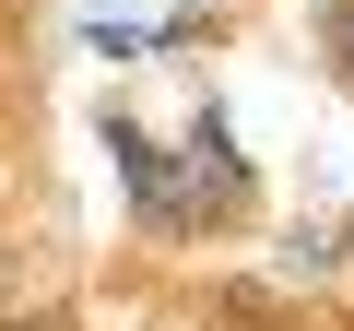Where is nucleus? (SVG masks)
<instances>
[{
	"instance_id": "f257e3e1",
	"label": "nucleus",
	"mask_w": 354,
	"mask_h": 331,
	"mask_svg": "<svg viewBox=\"0 0 354 331\" xmlns=\"http://www.w3.org/2000/svg\"><path fill=\"white\" fill-rule=\"evenodd\" d=\"M177 202H189V237H248V225H260V178H248L225 107H201L189 142H177Z\"/></svg>"
},
{
	"instance_id": "f03ea898",
	"label": "nucleus",
	"mask_w": 354,
	"mask_h": 331,
	"mask_svg": "<svg viewBox=\"0 0 354 331\" xmlns=\"http://www.w3.org/2000/svg\"><path fill=\"white\" fill-rule=\"evenodd\" d=\"M307 60H319V83L354 107V0H319V12H307Z\"/></svg>"
},
{
	"instance_id": "7ed1b4c3",
	"label": "nucleus",
	"mask_w": 354,
	"mask_h": 331,
	"mask_svg": "<svg viewBox=\"0 0 354 331\" xmlns=\"http://www.w3.org/2000/svg\"><path fill=\"white\" fill-rule=\"evenodd\" d=\"M0 331H71V307H59V296H12V307H0Z\"/></svg>"
},
{
	"instance_id": "20e7f679",
	"label": "nucleus",
	"mask_w": 354,
	"mask_h": 331,
	"mask_svg": "<svg viewBox=\"0 0 354 331\" xmlns=\"http://www.w3.org/2000/svg\"><path fill=\"white\" fill-rule=\"evenodd\" d=\"M272 331H330V307H283V319H272Z\"/></svg>"
},
{
	"instance_id": "39448f33",
	"label": "nucleus",
	"mask_w": 354,
	"mask_h": 331,
	"mask_svg": "<svg viewBox=\"0 0 354 331\" xmlns=\"http://www.w3.org/2000/svg\"><path fill=\"white\" fill-rule=\"evenodd\" d=\"M330 331H354V296H342V307H330Z\"/></svg>"
},
{
	"instance_id": "423d86ee",
	"label": "nucleus",
	"mask_w": 354,
	"mask_h": 331,
	"mask_svg": "<svg viewBox=\"0 0 354 331\" xmlns=\"http://www.w3.org/2000/svg\"><path fill=\"white\" fill-rule=\"evenodd\" d=\"M0 178H12V142H0Z\"/></svg>"
},
{
	"instance_id": "0eeeda50",
	"label": "nucleus",
	"mask_w": 354,
	"mask_h": 331,
	"mask_svg": "<svg viewBox=\"0 0 354 331\" xmlns=\"http://www.w3.org/2000/svg\"><path fill=\"white\" fill-rule=\"evenodd\" d=\"M165 331H177V319H165Z\"/></svg>"
}]
</instances>
